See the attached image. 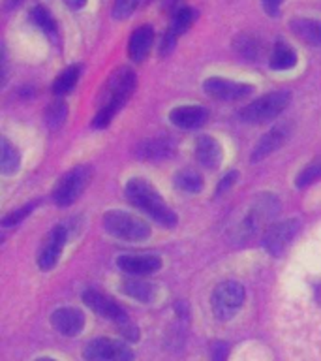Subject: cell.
<instances>
[{
	"label": "cell",
	"instance_id": "f1b7e54d",
	"mask_svg": "<svg viewBox=\"0 0 321 361\" xmlns=\"http://www.w3.org/2000/svg\"><path fill=\"white\" fill-rule=\"evenodd\" d=\"M68 117V107L64 102H53L47 109H45V123L49 124L51 128H58L64 124Z\"/></svg>",
	"mask_w": 321,
	"mask_h": 361
},
{
	"label": "cell",
	"instance_id": "5b68a950",
	"mask_svg": "<svg viewBox=\"0 0 321 361\" xmlns=\"http://www.w3.org/2000/svg\"><path fill=\"white\" fill-rule=\"evenodd\" d=\"M213 310L218 320H231L244 303V288L235 281H225L214 288Z\"/></svg>",
	"mask_w": 321,
	"mask_h": 361
},
{
	"label": "cell",
	"instance_id": "f546056e",
	"mask_svg": "<svg viewBox=\"0 0 321 361\" xmlns=\"http://www.w3.org/2000/svg\"><path fill=\"white\" fill-rule=\"evenodd\" d=\"M139 4V0H115L113 4V17L115 19H126L134 13V10Z\"/></svg>",
	"mask_w": 321,
	"mask_h": 361
},
{
	"label": "cell",
	"instance_id": "603a6c76",
	"mask_svg": "<svg viewBox=\"0 0 321 361\" xmlns=\"http://www.w3.org/2000/svg\"><path fill=\"white\" fill-rule=\"evenodd\" d=\"M19 164H21V157L10 141L2 137V143H0V171L4 175H13L19 169Z\"/></svg>",
	"mask_w": 321,
	"mask_h": 361
},
{
	"label": "cell",
	"instance_id": "d6986e66",
	"mask_svg": "<svg viewBox=\"0 0 321 361\" xmlns=\"http://www.w3.org/2000/svg\"><path fill=\"white\" fill-rule=\"evenodd\" d=\"M173 151V143L165 137H154V140L143 141L137 149H135V154L143 160H160V158H165L171 154Z\"/></svg>",
	"mask_w": 321,
	"mask_h": 361
},
{
	"label": "cell",
	"instance_id": "7a4b0ae2",
	"mask_svg": "<svg viewBox=\"0 0 321 361\" xmlns=\"http://www.w3.org/2000/svg\"><path fill=\"white\" fill-rule=\"evenodd\" d=\"M126 196L130 203L145 211L151 219H154L158 224L165 226V228H173L177 224V214L171 211L168 203L163 202L162 196L152 185H149L143 179H132L126 185Z\"/></svg>",
	"mask_w": 321,
	"mask_h": 361
},
{
	"label": "cell",
	"instance_id": "5bb4252c",
	"mask_svg": "<svg viewBox=\"0 0 321 361\" xmlns=\"http://www.w3.org/2000/svg\"><path fill=\"white\" fill-rule=\"evenodd\" d=\"M208 113L201 106H180L175 107L173 111L169 113V121L182 130H191L201 126L207 121Z\"/></svg>",
	"mask_w": 321,
	"mask_h": 361
},
{
	"label": "cell",
	"instance_id": "d590c367",
	"mask_svg": "<svg viewBox=\"0 0 321 361\" xmlns=\"http://www.w3.org/2000/svg\"><path fill=\"white\" fill-rule=\"evenodd\" d=\"M21 2H23V0H8V4H6V6H8V8H15V6H19Z\"/></svg>",
	"mask_w": 321,
	"mask_h": 361
},
{
	"label": "cell",
	"instance_id": "4dcf8cb0",
	"mask_svg": "<svg viewBox=\"0 0 321 361\" xmlns=\"http://www.w3.org/2000/svg\"><path fill=\"white\" fill-rule=\"evenodd\" d=\"M32 209H34V205H25V207L19 209V211H13V213L6 214L4 219H2V226H4V228L17 226L23 219H25V216H27L28 213H32Z\"/></svg>",
	"mask_w": 321,
	"mask_h": 361
},
{
	"label": "cell",
	"instance_id": "4316f807",
	"mask_svg": "<svg viewBox=\"0 0 321 361\" xmlns=\"http://www.w3.org/2000/svg\"><path fill=\"white\" fill-rule=\"evenodd\" d=\"M317 179H321V154L317 158H314L312 162H308L301 171H298L297 179H295V185L297 188H304V186L312 185Z\"/></svg>",
	"mask_w": 321,
	"mask_h": 361
},
{
	"label": "cell",
	"instance_id": "83f0119b",
	"mask_svg": "<svg viewBox=\"0 0 321 361\" xmlns=\"http://www.w3.org/2000/svg\"><path fill=\"white\" fill-rule=\"evenodd\" d=\"M30 17H32V21L38 25L42 30H44L45 34H49V36H53L55 38L56 36V23L55 19H53V16H51L49 10H45L44 6H36L32 11H30Z\"/></svg>",
	"mask_w": 321,
	"mask_h": 361
},
{
	"label": "cell",
	"instance_id": "277c9868",
	"mask_svg": "<svg viewBox=\"0 0 321 361\" xmlns=\"http://www.w3.org/2000/svg\"><path fill=\"white\" fill-rule=\"evenodd\" d=\"M289 104V92L286 90H278V92H270V94H265L261 98H258L252 104H248L239 117L248 124H261L269 123L272 118H276L280 115L286 106Z\"/></svg>",
	"mask_w": 321,
	"mask_h": 361
},
{
	"label": "cell",
	"instance_id": "7402d4cb",
	"mask_svg": "<svg viewBox=\"0 0 321 361\" xmlns=\"http://www.w3.org/2000/svg\"><path fill=\"white\" fill-rule=\"evenodd\" d=\"M233 47H235L237 55L246 59V61H256L261 55V42L258 38H253L250 34H239L233 42Z\"/></svg>",
	"mask_w": 321,
	"mask_h": 361
},
{
	"label": "cell",
	"instance_id": "cb8c5ba5",
	"mask_svg": "<svg viewBox=\"0 0 321 361\" xmlns=\"http://www.w3.org/2000/svg\"><path fill=\"white\" fill-rule=\"evenodd\" d=\"M197 11H194L191 8H179L175 11L173 19H171V25H169V36L171 38H179L180 34H184L188 28L191 27V23L196 21Z\"/></svg>",
	"mask_w": 321,
	"mask_h": 361
},
{
	"label": "cell",
	"instance_id": "836d02e7",
	"mask_svg": "<svg viewBox=\"0 0 321 361\" xmlns=\"http://www.w3.org/2000/svg\"><path fill=\"white\" fill-rule=\"evenodd\" d=\"M235 179H237V171H231L229 175H225L224 179H222V183L218 185V192L227 190V188H229V186L235 183Z\"/></svg>",
	"mask_w": 321,
	"mask_h": 361
},
{
	"label": "cell",
	"instance_id": "d4e9b609",
	"mask_svg": "<svg viewBox=\"0 0 321 361\" xmlns=\"http://www.w3.org/2000/svg\"><path fill=\"white\" fill-rule=\"evenodd\" d=\"M175 186L184 192H199L203 188V177L196 169H182L175 175Z\"/></svg>",
	"mask_w": 321,
	"mask_h": 361
},
{
	"label": "cell",
	"instance_id": "ffe728a7",
	"mask_svg": "<svg viewBox=\"0 0 321 361\" xmlns=\"http://www.w3.org/2000/svg\"><path fill=\"white\" fill-rule=\"evenodd\" d=\"M297 64V53L293 51V47H289L284 42H276L272 51H270L269 66L272 70H289Z\"/></svg>",
	"mask_w": 321,
	"mask_h": 361
},
{
	"label": "cell",
	"instance_id": "8d00e7d4",
	"mask_svg": "<svg viewBox=\"0 0 321 361\" xmlns=\"http://www.w3.org/2000/svg\"><path fill=\"white\" fill-rule=\"evenodd\" d=\"M38 361H55V360H51V357H42V360H38Z\"/></svg>",
	"mask_w": 321,
	"mask_h": 361
},
{
	"label": "cell",
	"instance_id": "30bf717a",
	"mask_svg": "<svg viewBox=\"0 0 321 361\" xmlns=\"http://www.w3.org/2000/svg\"><path fill=\"white\" fill-rule=\"evenodd\" d=\"M298 230L297 220H284V222H278V224L269 226V230L265 231L263 235V247L265 250L272 256H280L289 243L295 237Z\"/></svg>",
	"mask_w": 321,
	"mask_h": 361
},
{
	"label": "cell",
	"instance_id": "9a60e30c",
	"mask_svg": "<svg viewBox=\"0 0 321 361\" xmlns=\"http://www.w3.org/2000/svg\"><path fill=\"white\" fill-rule=\"evenodd\" d=\"M196 158L203 168L216 169L222 162V147L213 135H199L196 141Z\"/></svg>",
	"mask_w": 321,
	"mask_h": 361
},
{
	"label": "cell",
	"instance_id": "ac0fdd59",
	"mask_svg": "<svg viewBox=\"0 0 321 361\" xmlns=\"http://www.w3.org/2000/svg\"><path fill=\"white\" fill-rule=\"evenodd\" d=\"M286 137L287 132L284 128H272L270 132H267V134L256 143L250 160H252V162H259V160H263V158H267L275 151H278V149L284 145Z\"/></svg>",
	"mask_w": 321,
	"mask_h": 361
},
{
	"label": "cell",
	"instance_id": "6da1fadb",
	"mask_svg": "<svg viewBox=\"0 0 321 361\" xmlns=\"http://www.w3.org/2000/svg\"><path fill=\"white\" fill-rule=\"evenodd\" d=\"M135 85H137L135 73L126 66L117 68L109 75L106 87L101 89L100 109H98L94 117L96 128H106L107 124L111 123L115 113L128 102V98L135 90Z\"/></svg>",
	"mask_w": 321,
	"mask_h": 361
},
{
	"label": "cell",
	"instance_id": "484cf974",
	"mask_svg": "<svg viewBox=\"0 0 321 361\" xmlns=\"http://www.w3.org/2000/svg\"><path fill=\"white\" fill-rule=\"evenodd\" d=\"M79 73H81V66L66 68V70L55 79V83H53V92H55L56 96H62L66 94V92H70L79 81Z\"/></svg>",
	"mask_w": 321,
	"mask_h": 361
},
{
	"label": "cell",
	"instance_id": "8992f818",
	"mask_svg": "<svg viewBox=\"0 0 321 361\" xmlns=\"http://www.w3.org/2000/svg\"><path fill=\"white\" fill-rule=\"evenodd\" d=\"M90 175H92L90 168L79 166V168H73L72 171H68L64 177H61V180L56 183L55 190H53V200H55L56 205H61V207L72 205L90 183Z\"/></svg>",
	"mask_w": 321,
	"mask_h": 361
},
{
	"label": "cell",
	"instance_id": "52a82bcc",
	"mask_svg": "<svg viewBox=\"0 0 321 361\" xmlns=\"http://www.w3.org/2000/svg\"><path fill=\"white\" fill-rule=\"evenodd\" d=\"M84 361H134V352L120 341L100 337L84 344Z\"/></svg>",
	"mask_w": 321,
	"mask_h": 361
},
{
	"label": "cell",
	"instance_id": "ba28073f",
	"mask_svg": "<svg viewBox=\"0 0 321 361\" xmlns=\"http://www.w3.org/2000/svg\"><path fill=\"white\" fill-rule=\"evenodd\" d=\"M203 90L207 92V96L214 98V100L237 102L250 94L253 87L246 83H237V81H231V79L208 78L203 83Z\"/></svg>",
	"mask_w": 321,
	"mask_h": 361
},
{
	"label": "cell",
	"instance_id": "2e32d148",
	"mask_svg": "<svg viewBox=\"0 0 321 361\" xmlns=\"http://www.w3.org/2000/svg\"><path fill=\"white\" fill-rule=\"evenodd\" d=\"M152 42H154V30H152V27L143 25V27L135 28L128 42L130 59L135 62L143 61V59L149 55V51H151Z\"/></svg>",
	"mask_w": 321,
	"mask_h": 361
},
{
	"label": "cell",
	"instance_id": "3957f363",
	"mask_svg": "<svg viewBox=\"0 0 321 361\" xmlns=\"http://www.w3.org/2000/svg\"><path fill=\"white\" fill-rule=\"evenodd\" d=\"M101 224L107 233L122 241H145L146 237H151V226L146 224L145 220H141L135 214L117 211V209L103 214Z\"/></svg>",
	"mask_w": 321,
	"mask_h": 361
},
{
	"label": "cell",
	"instance_id": "e0dca14e",
	"mask_svg": "<svg viewBox=\"0 0 321 361\" xmlns=\"http://www.w3.org/2000/svg\"><path fill=\"white\" fill-rule=\"evenodd\" d=\"M289 28L298 39L314 47H321V21L308 17H295L289 23Z\"/></svg>",
	"mask_w": 321,
	"mask_h": 361
},
{
	"label": "cell",
	"instance_id": "9c48e42d",
	"mask_svg": "<svg viewBox=\"0 0 321 361\" xmlns=\"http://www.w3.org/2000/svg\"><path fill=\"white\" fill-rule=\"evenodd\" d=\"M83 301L89 305L90 309L94 310L96 314H100L101 318L115 322V324H118L120 327L128 324L126 310H124L118 303H115L109 295H103V293L98 292V290H87V292L83 293Z\"/></svg>",
	"mask_w": 321,
	"mask_h": 361
},
{
	"label": "cell",
	"instance_id": "4fadbf2b",
	"mask_svg": "<svg viewBox=\"0 0 321 361\" xmlns=\"http://www.w3.org/2000/svg\"><path fill=\"white\" fill-rule=\"evenodd\" d=\"M51 324L64 337H75V335L83 331L84 314L79 309H73V307H62V309H56L53 312Z\"/></svg>",
	"mask_w": 321,
	"mask_h": 361
},
{
	"label": "cell",
	"instance_id": "44dd1931",
	"mask_svg": "<svg viewBox=\"0 0 321 361\" xmlns=\"http://www.w3.org/2000/svg\"><path fill=\"white\" fill-rule=\"evenodd\" d=\"M122 292L130 298L137 299L141 303H149L154 299V293H156V288L154 284H149L145 281H137V279H130V281H124Z\"/></svg>",
	"mask_w": 321,
	"mask_h": 361
},
{
	"label": "cell",
	"instance_id": "d6a6232c",
	"mask_svg": "<svg viewBox=\"0 0 321 361\" xmlns=\"http://www.w3.org/2000/svg\"><path fill=\"white\" fill-rule=\"evenodd\" d=\"M213 361H225L227 360V344L216 343L213 346V354H210Z\"/></svg>",
	"mask_w": 321,
	"mask_h": 361
},
{
	"label": "cell",
	"instance_id": "e575fe53",
	"mask_svg": "<svg viewBox=\"0 0 321 361\" xmlns=\"http://www.w3.org/2000/svg\"><path fill=\"white\" fill-rule=\"evenodd\" d=\"M64 4H66L70 10H81V8L87 4V0H64Z\"/></svg>",
	"mask_w": 321,
	"mask_h": 361
},
{
	"label": "cell",
	"instance_id": "8fae6325",
	"mask_svg": "<svg viewBox=\"0 0 321 361\" xmlns=\"http://www.w3.org/2000/svg\"><path fill=\"white\" fill-rule=\"evenodd\" d=\"M118 269L128 275H152L162 267V259L154 254H122L117 259Z\"/></svg>",
	"mask_w": 321,
	"mask_h": 361
},
{
	"label": "cell",
	"instance_id": "7c38bea8",
	"mask_svg": "<svg viewBox=\"0 0 321 361\" xmlns=\"http://www.w3.org/2000/svg\"><path fill=\"white\" fill-rule=\"evenodd\" d=\"M64 243H66V230H64V226H56V228H53L47 233L38 256V264L42 269L47 271L55 267L62 248H64Z\"/></svg>",
	"mask_w": 321,
	"mask_h": 361
},
{
	"label": "cell",
	"instance_id": "1f68e13d",
	"mask_svg": "<svg viewBox=\"0 0 321 361\" xmlns=\"http://www.w3.org/2000/svg\"><path fill=\"white\" fill-rule=\"evenodd\" d=\"M263 2V10L267 11V16L278 17L282 8V0H261Z\"/></svg>",
	"mask_w": 321,
	"mask_h": 361
}]
</instances>
